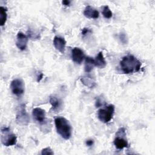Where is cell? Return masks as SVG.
Listing matches in <instances>:
<instances>
[{
    "label": "cell",
    "instance_id": "cell-1",
    "mask_svg": "<svg viewBox=\"0 0 155 155\" xmlns=\"http://www.w3.org/2000/svg\"><path fill=\"white\" fill-rule=\"evenodd\" d=\"M141 62L134 56L128 54L122 58L120 61V67L125 74H130L139 71Z\"/></svg>",
    "mask_w": 155,
    "mask_h": 155
},
{
    "label": "cell",
    "instance_id": "cell-2",
    "mask_svg": "<svg viewBox=\"0 0 155 155\" xmlns=\"http://www.w3.org/2000/svg\"><path fill=\"white\" fill-rule=\"evenodd\" d=\"M54 124L58 133L62 138L68 140L71 137L72 128L67 119L63 117H58L54 119Z\"/></svg>",
    "mask_w": 155,
    "mask_h": 155
},
{
    "label": "cell",
    "instance_id": "cell-3",
    "mask_svg": "<svg viewBox=\"0 0 155 155\" xmlns=\"http://www.w3.org/2000/svg\"><path fill=\"white\" fill-rule=\"evenodd\" d=\"M1 132V140L4 145L8 147L14 145L16 143L17 137L16 135L10 131V129L8 127H2Z\"/></svg>",
    "mask_w": 155,
    "mask_h": 155
},
{
    "label": "cell",
    "instance_id": "cell-4",
    "mask_svg": "<svg viewBox=\"0 0 155 155\" xmlns=\"http://www.w3.org/2000/svg\"><path fill=\"white\" fill-rule=\"evenodd\" d=\"M114 113V106L110 104L105 107L104 108H101L97 111V117L99 119L104 122L108 123L113 118Z\"/></svg>",
    "mask_w": 155,
    "mask_h": 155
},
{
    "label": "cell",
    "instance_id": "cell-5",
    "mask_svg": "<svg viewBox=\"0 0 155 155\" xmlns=\"http://www.w3.org/2000/svg\"><path fill=\"white\" fill-rule=\"evenodd\" d=\"M16 120L19 124L22 125H26L28 124L30 117L26 111L25 104H22L18 107L16 111Z\"/></svg>",
    "mask_w": 155,
    "mask_h": 155
},
{
    "label": "cell",
    "instance_id": "cell-6",
    "mask_svg": "<svg viewBox=\"0 0 155 155\" xmlns=\"http://www.w3.org/2000/svg\"><path fill=\"white\" fill-rule=\"evenodd\" d=\"M125 131L124 128H120L116 134V136L114 140V145L119 150H122L128 147V142L125 138L126 135Z\"/></svg>",
    "mask_w": 155,
    "mask_h": 155
},
{
    "label": "cell",
    "instance_id": "cell-7",
    "mask_svg": "<svg viewBox=\"0 0 155 155\" xmlns=\"http://www.w3.org/2000/svg\"><path fill=\"white\" fill-rule=\"evenodd\" d=\"M10 89L13 94L16 96H20L24 93L25 84L21 79H15L11 82Z\"/></svg>",
    "mask_w": 155,
    "mask_h": 155
},
{
    "label": "cell",
    "instance_id": "cell-8",
    "mask_svg": "<svg viewBox=\"0 0 155 155\" xmlns=\"http://www.w3.org/2000/svg\"><path fill=\"white\" fill-rule=\"evenodd\" d=\"M84 52L79 48L74 47L71 51V59L76 64H81L85 58Z\"/></svg>",
    "mask_w": 155,
    "mask_h": 155
},
{
    "label": "cell",
    "instance_id": "cell-9",
    "mask_svg": "<svg viewBox=\"0 0 155 155\" xmlns=\"http://www.w3.org/2000/svg\"><path fill=\"white\" fill-rule=\"evenodd\" d=\"M28 42V36L22 32H18L16 37V45L21 50H24L27 48Z\"/></svg>",
    "mask_w": 155,
    "mask_h": 155
},
{
    "label": "cell",
    "instance_id": "cell-10",
    "mask_svg": "<svg viewBox=\"0 0 155 155\" xmlns=\"http://www.w3.org/2000/svg\"><path fill=\"white\" fill-rule=\"evenodd\" d=\"M32 115L34 119L40 124L44 123L45 120V111L39 107L35 108L33 110Z\"/></svg>",
    "mask_w": 155,
    "mask_h": 155
},
{
    "label": "cell",
    "instance_id": "cell-11",
    "mask_svg": "<svg viewBox=\"0 0 155 155\" xmlns=\"http://www.w3.org/2000/svg\"><path fill=\"white\" fill-rule=\"evenodd\" d=\"M53 45L57 50L64 53L66 45V41L64 38L57 36H54L53 39Z\"/></svg>",
    "mask_w": 155,
    "mask_h": 155
},
{
    "label": "cell",
    "instance_id": "cell-12",
    "mask_svg": "<svg viewBox=\"0 0 155 155\" xmlns=\"http://www.w3.org/2000/svg\"><path fill=\"white\" fill-rule=\"evenodd\" d=\"M84 16L89 19H97L99 13V12L91 5H87L85 7L84 11Z\"/></svg>",
    "mask_w": 155,
    "mask_h": 155
},
{
    "label": "cell",
    "instance_id": "cell-13",
    "mask_svg": "<svg viewBox=\"0 0 155 155\" xmlns=\"http://www.w3.org/2000/svg\"><path fill=\"white\" fill-rule=\"evenodd\" d=\"M94 61V66L98 67L99 68H104L107 65V62L103 55V53L100 51L97 55L96 56Z\"/></svg>",
    "mask_w": 155,
    "mask_h": 155
},
{
    "label": "cell",
    "instance_id": "cell-14",
    "mask_svg": "<svg viewBox=\"0 0 155 155\" xmlns=\"http://www.w3.org/2000/svg\"><path fill=\"white\" fill-rule=\"evenodd\" d=\"M80 80L81 82L88 88H93L96 85V81L90 75H85L81 77Z\"/></svg>",
    "mask_w": 155,
    "mask_h": 155
},
{
    "label": "cell",
    "instance_id": "cell-15",
    "mask_svg": "<svg viewBox=\"0 0 155 155\" xmlns=\"http://www.w3.org/2000/svg\"><path fill=\"white\" fill-rule=\"evenodd\" d=\"M50 103L51 105V109L54 111H59L62 106L61 100L55 96H51L50 97Z\"/></svg>",
    "mask_w": 155,
    "mask_h": 155
},
{
    "label": "cell",
    "instance_id": "cell-16",
    "mask_svg": "<svg viewBox=\"0 0 155 155\" xmlns=\"http://www.w3.org/2000/svg\"><path fill=\"white\" fill-rule=\"evenodd\" d=\"M94 67V59L89 56L86 57L85 61V67H84L85 71L87 73H89L91 71Z\"/></svg>",
    "mask_w": 155,
    "mask_h": 155
},
{
    "label": "cell",
    "instance_id": "cell-17",
    "mask_svg": "<svg viewBox=\"0 0 155 155\" xmlns=\"http://www.w3.org/2000/svg\"><path fill=\"white\" fill-rule=\"evenodd\" d=\"M7 8L1 6L0 7V19H1V25L3 26L7 21Z\"/></svg>",
    "mask_w": 155,
    "mask_h": 155
},
{
    "label": "cell",
    "instance_id": "cell-18",
    "mask_svg": "<svg viewBox=\"0 0 155 155\" xmlns=\"http://www.w3.org/2000/svg\"><path fill=\"white\" fill-rule=\"evenodd\" d=\"M102 13L103 16L105 18H107V19L111 18L112 17V15H113L112 12L111 11V10L110 9V8L108 5H105V6L103 7Z\"/></svg>",
    "mask_w": 155,
    "mask_h": 155
},
{
    "label": "cell",
    "instance_id": "cell-19",
    "mask_svg": "<svg viewBox=\"0 0 155 155\" xmlns=\"http://www.w3.org/2000/svg\"><path fill=\"white\" fill-rule=\"evenodd\" d=\"M28 37L31 38L32 39H39V34H36L35 32H33V31H31V30H28Z\"/></svg>",
    "mask_w": 155,
    "mask_h": 155
},
{
    "label": "cell",
    "instance_id": "cell-20",
    "mask_svg": "<svg viewBox=\"0 0 155 155\" xmlns=\"http://www.w3.org/2000/svg\"><path fill=\"white\" fill-rule=\"evenodd\" d=\"M54 154L53 151L50 147L45 148L41 151V154H42V155H44V154L48 155V154Z\"/></svg>",
    "mask_w": 155,
    "mask_h": 155
},
{
    "label": "cell",
    "instance_id": "cell-21",
    "mask_svg": "<svg viewBox=\"0 0 155 155\" xmlns=\"http://www.w3.org/2000/svg\"><path fill=\"white\" fill-rule=\"evenodd\" d=\"M85 143H86V145H87V146L90 147V146H92V145H93L94 141H93V140H92V139H89V140H87Z\"/></svg>",
    "mask_w": 155,
    "mask_h": 155
},
{
    "label": "cell",
    "instance_id": "cell-22",
    "mask_svg": "<svg viewBox=\"0 0 155 155\" xmlns=\"http://www.w3.org/2000/svg\"><path fill=\"white\" fill-rule=\"evenodd\" d=\"M90 31V30L89 28H84L82 30V35H85L86 34H87Z\"/></svg>",
    "mask_w": 155,
    "mask_h": 155
},
{
    "label": "cell",
    "instance_id": "cell-23",
    "mask_svg": "<svg viewBox=\"0 0 155 155\" xmlns=\"http://www.w3.org/2000/svg\"><path fill=\"white\" fill-rule=\"evenodd\" d=\"M120 39L121 40V41L123 42V43H125L126 42V36L124 34V33H122L120 35Z\"/></svg>",
    "mask_w": 155,
    "mask_h": 155
},
{
    "label": "cell",
    "instance_id": "cell-24",
    "mask_svg": "<svg viewBox=\"0 0 155 155\" xmlns=\"http://www.w3.org/2000/svg\"><path fill=\"white\" fill-rule=\"evenodd\" d=\"M42 78H43V74L42 73H39L37 76V81L40 82L41 80L42 79Z\"/></svg>",
    "mask_w": 155,
    "mask_h": 155
},
{
    "label": "cell",
    "instance_id": "cell-25",
    "mask_svg": "<svg viewBox=\"0 0 155 155\" xmlns=\"http://www.w3.org/2000/svg\"><path fill=\"white\" fill-rule=\"evenodd\" d=\"M62 4H64V5L67 6V5H70V1L65 0V1H63L62 2Z\"/></svg>",
    "mask_w": 155,
    "mask_h": 155
}]
</instances>
